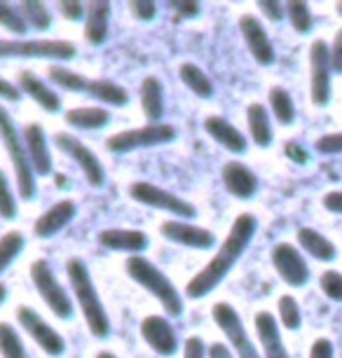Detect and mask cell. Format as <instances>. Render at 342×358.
Here are the masks:
<instances>
[{
  "instance_id": "obj_1",
  "label": "cell",
  "mask_w": 342,
  "mask_h": 358,
  "mask_svg": "<svg viewBox=\"0 0 342 358\" xmlns=\"http://www.w3.org/2000/svg\"><path fill=\"white\" fill-rule=\"evenodd\" d=\"M256 229H258V220L253 213H239L237 218H234L230 232H227L225 241L218 248V253L206 262V267H202L190 281H187L185 293L190 300L206 297L227 274H230L234 262H237L241 255H244L246 248H249Z\"/></svg>"
},
{
  "instance_id": "obj_2",
  "label": "cell",
  "mask_w": 342,
  "mask_h": 358,
  "mask_svg": "<svg viewBox=\"0 0 342 358\" xmlns=\"http://www.w3.org/2000/svg\"><path fill=\"white\" fill-rule=\"evenodd\" d=\"M66 274H69L71 288H73V293H76L80 309H83V316L87 321L90 333L94 337H99V340H106V337L111 335V319H108V312H106L101 297H99V290L92 281L90 267L80 258H71L66 262Z\"/></svg>"
},
{
  "instance_id": "obj_3",
  "label": "cell",
  "mask_w": 342,
  "mask_h": 358,
  "mask_svg": "<svg viewBox=\"0 0 342 358\" xmlns=\"http://www.w3.org/2000/svg\"><path fill=\"white\" fill-rule=\"evenodd\" d=\"M124 272L129 274L131 281H136L141 288H145L155 297L159 305L164 307V312L176 319L183 314V297H180L178 288L173 286V281L159 269L155 262H150L143 255H129L124 262Z\"/></svg>"
},
{
  "instance_id": "obj_4",
  "label": "cell",
  "mask_w": 342,
  "mask_h": 358,
  "mask_svg": "<svg viewBox=\"0 0 342 358\" xmlns=\"http://www.w3.org/2000/svg\"><path fill=\"white\" fill-rule=\"evenodd\" d=\"M0 141H3L5 150L10 155L12 169H15L17 176V187H19V197L22 199H33L36 197V171H33L31 162H29V152H26L24 145V136L19 134L12 115L0 106Z\"/></svg>"
},
{
  "instance_id": "obj_5",
  "label": "cell",
  "mask_w": 342,
  "mask_h": 358,
  "mask_svg": "<svg viewBox=\"0 0 342 358\" xmlns=\"http://www.w3.org/2000/svg\"><path fill=\"white\" fill-rule=\"evenodd\" d=\"M76 45L69 40H0V59H57L69 62L76 57Z\"/></svg>"
},
{
  "instance_id": "obj_6",
  "label": "cell",
  "mask_w": 342,
  "mask_h": 358,
  "mask_svg": "<svg viewBox=\"0 0 342 358\" xmlns=\"http://www.w3.org/2000/svg\"><path fill=\"white\" fill-rule=\"evenodd\" d=\"M31 281L36 286L38 295L43 297V302L52 309V314L57 319L69 321L73 316V300L66 293V288L59 283L55 269L50 267L47 260H36L31 265Z\"/></svg>"
},
{
  "instance_id": "obj_7",
  "label": "cell",
  "mask_w": 342,
  "mask_h": 358,
  "mask_svg": "<svg viewBox=\"0 0 342 358\" xmlns=\"http://www.w3.org/2000/svg\"><path fill=\"white\" fill-rule=\"evenodd\" d=\"M129 197L134 201L150 208H157V211H166L171 215H176L178 220H190L197 215V208H194L190 201L180 199L178 194H173L169 190L152 183H145V180H138V183L129 185Z\"/></svg>"
},
{
  "instance_id": "obj_8",
  "label": "cell",
  "mask_w": 342,
  "mask_h": 358,
  "mask_svg": "<svg viewBox=\"0 0 342 358\" xmlns=\"http://www.w3.org/2000/svg\"><path fill=\"white\" fill-rule=\"evenodd\" d=\"M176 138V129L171 124H145L138 129H127L106 141V148L113 152H134V150H143V148L152 145H164L171 143Z\"/></svg>"
},
{
  "instance_id": "obj_9",
  "label": "cell",
  "mask_w": 342,
  "mask_h": 358,
  "mask_svg": "<svg viewBox=\"0 0 342 358\" xmlns=\"http://www.w3.org/2000/svg\"><path fill=\"white\" fill-rule=\"evenodd\" d=\"M211 316H213V321H216V326L220 328V333L227 337V342H230V347L234 349L237 358H263L258 354L256 344H253L249 333H246L241 316L237 314V309H234L230 302H216L211 309Z\"/></svg>"
},
{
  "instance_id": "obj_10",
  "label": "cell",
  "mask_w": 342,
  "mask_h": 358,
  "mask_svg": "<svg viewBox=\"0 0 342 358\" xmlns=\"http://www.w3.org/2000/svg\"><path fill=\"white\" fill-rule=\"evenodd\" d=\"M17 319H19V326L33 337V342H36L47 356H55V358L64 356L66 340L62 337V333H57V330L36 312V309L29 305L17 307Z\"/></svg>"
},
{
  "instance_id": "obj_11",
  "label": "cell",
  "mask_w": 342,
  "mask_h": 358,
  "mask_svg": "<svg viewBox=\"0 0 342 358\" xmlns=\"http://www.w3.org/2000/svg\"><path fill=\"white\" fill-rule=\"evenodd\" d=\"M55 143L66 157H71L80 166V171L85 173L87 183H90L92 187H101L106 183V171L101 166V159H99L97 155H94V150H90L83 141L76 138L73 134L62 131L55 136Z\"/></svg>"
},
{
  "instance_id": "obj_12",
  "label": "cell",
  "mask_w": 342,
  "mask_h": 358,
  "mask_svg": "<svg viewBox=\"0 0 342 358\" xmlns=\"http://www.w3.org/2000/svg\"><path fill=\"white\" fill-rule=\"evenodd\" d=\"M310 94H312V103L314 106H328L331 101V73H333V64H331V50L324 40H314L310 47Z\"/></svg>"
},
{
  "instance_id": "obj_13",
  "label": "cell",
  "mask_w": 342,
  "mask_h": 358,
  "mask_svg": "<svg viewBox=\"0 0 342 358\" xmlns=\"http://www.w3.org/2000/svg\"><path fill=\"white\" fill-rule=\"evenodd\" d=\"M272 265L277 269V274L288 283L291 288H303L310 281V267H307L305 258L293 244L281 241L272 248Z\"/></svg>"
},
{
  "instance_id": "obj_14",
  "label": "cell",
  "mask_w": 342,
  "mask_h": 358,
  "mask_svg": "<svg viewBox=\"0 0 342 358\" xmlns=\"http://www.w3.org/2000/svg\"><path fill=\"white\" fill-rule=\"evenodd\" d=\"M159 232H162L164 239L173 241L178 246H187V248H194V251H206L216 244V234L206 227H199V225H192L187 220H166L159 225Z\"/></svg>"
},
{
  "instance_id": "obj_15",
  "label": "cell",
  "mask_w": 342,
  "mask_h": 358,
  "mask_svg": "<svg viewBox=\"0 0 342 358\" xmlns=\"http://www.w3.org/2000/svg\"><path fill=\"white\" fill-rule=\"evenodd\" d=\"M141 337L157 356H173L178 351V335L164 316H145L141 321Z\"/></svg>"
},
{
  "instance_id": "obj_16",
  "label": "cell",
  "mask_w": 342,
  "mask_h": 358,
  "mask_svg": "<svg viewBox=\"0 0 342 358\" xmlns=\"http://www.w3.org/2000/svg\"><path fill=\"white\" fill-rule=\"evenodd\" d=\"M239 31H241V38H244L246 47H249L251 57L256 59V64L272 66L274 59H277V54H274V47L270 43V38H267V31L263 29V24H260L253 15H241Z\"/></svg>"
},
{
  "instance_id": "obj_17",
  "label": "cell",
  "mask_w": 342,
  "mask_h": 358,
  "mask_svg": "<svg viewBox=\"0 0 342 358\" xmlns=\"http://www.w3.org/2000/svg\"><path fill=\"white\" fill-rule=\"evenodd\" d=\"M225 190L237 199H251L258 192V176L241 162H225L220 169Z\"/></svg>"
},
{
  "instance_id": "obj_18",
  "label": "cell",
  "mask_w": 342,
  "mask_h": 358,
  "mask_svg": "<svg viewBox=\"0 0 342 358\" xmlns=\"http://www.w3.org/2000/svg\"><path fill=\"white\" fill-rule=\"evenodd\" d=\"M22 136H24L26 152H29V162H31L36 176H50L52 173V152H50V145H47L45 129L40 124L31 122L22 131Z\"/></svg>"
},
{
  "instance_id": "obj_19",
  "label": "cell",
  "mask_w": 342,
  "mask_h": 358,
  "mask_svg": "<svg viewBox=\"0 0 342 358\" xmlns=\"http://www.w3.org/2000/svg\"><path fill=\"white\" fill-rule=\"evenodd\" d=\"M76 213H78L76 201H71V199L57 201L55 206H50L36 222H33V232H36V236H40V239H50V236H55L57 232H62V229L76 218Z\"/></svg>"
},
{
  "instance_id": "obj_20",
  "label": "cell",
  "mask_w": 342,
  "mask_h": 358,
  "mask_svg": "<svg viewBox=\"0 0 342 358\" xmlns=\"http://www.w3.org/2000/svg\"><path fill=\"white\" fill-rule=\"evenodd\" d=\"M99 244L108 251H120L138 255L148 248V234L141 232V229H101L99 232Z\"/></svg>"
},
{
  "instance_id": "obj_21",
  "label": "cell",
  "mask_w": 342,
  "mask_h": 358,
  "mask_svg": "<svg viewBox=\"0 0 342 358\" xmlns=\"http://www.w3.org/2000/svg\"><path fill=\"white\" fill-rule=\"evenodd\" d=\"M204 129L218 145H223L227 152L241 155V152L249 150V141H246L244 134H241L234 124L227 122L225 117H220V115H211V117H206Z\"/></svg>"
},
{
  "instance_id": "obj_22",
  "label": "cell",
  "mask_w": 342,
  "mask_h": 358,
  "mask_svg": "<svg viewBox=\"0 0 342 358\" xmlns=\"http://www.w3.org/2000/svg\"><path fill=\"white\" fill-rule=\"evenodd\" d=\"M111 31V3L94 0L85 15V40L94 47L104 45Z\"/></svg>"
},
{
  "instance_id": "obj_23",
  "label": "cell",
  "mask_w": 342,
  "mask_h": 358,
  "mask_svg": "<svg viewBox=\"0 0 342 358\" xmlns=\"http://www.w3.org/2000/svg\"><path fill=\"white\" fill-rule=\"evenodd\" d=\"M19 90H22L24 94H29V96L47 113L62 110V96H59V94L47 83H43L36 73H31V71L19 73Z\"/></svg>"
},
{
  "instance_id": "obj_24",
  "label": "cell",
  "mask_w": 342,
  "mask_h": 358,
  "mask_svg": "<svg viewBox=\"0 0 342 358\" xmlns=\"http://www.w3.org/2000/svg\"><path fill=\"white\" fill-rule=\"evenodd\" d=\"M256 333H258L260 344H263L265 358H291L284 347V342H281L279 323L270 312L256 314Z\"/></svg>"
},
{
  "instance_id": "obj_25",
  "label": "cell",
  "mask_w": 342,
  "mask_h": 358,
  "mask_svg": "<svg viewBox=\"0 0 342 358\" xmlns=\"http://www.w3.org/2000/svg\"><path fill=\"white\" fill-rule=\"evenodd\" d=\"M141 108L148 124H162L159 120L164 117V85L159 78L148 76L141 83Z\"/></svg>"
},
{
  "instance_id": "obj_26",
  "label": "cell",
  "mask_w": 342,
  "mask_h": 358,
  "mask_svg": "<svg viewBox=\"0 0 342 358\" xmlns=\"http://www.w3.org/2000/svg\"><path fill=\"white\" fill-rule=\"evenodd\" d=\"M298 244L305 253H310L312 258H317L321 262H331L338 255V248L331 239H326L324 234L317 232L312 227H300L298 229Z\"/></svg>"
},
{
  "instance_id": "obj_27",
  "label": "cell",
  "mask_w": 342,
  "mask_h": 358,
  "mask_svg": "<svg viewBox=\"0 0 342 358\" xmlns=\"http://www.w3.org/2000/svg\"><path fill=\"white\" fill-rule=\"evenodd\" d=\"M66 124L76 127V129H104L111 122V113L106 108L85 106V108H71L64 115Z\"/></svg>"
},
{
  "instance_id": "obj_28",
  "label": "cell",
  "mask_w": 342,
  "mask_h": 358,
  "mask_svg": "<svg viewBox=\"0 0 342 358\" xmlns=\"http://www.w3.org/2000/svg\"><path fill=\"white\" fill-rule=\"evenodd\" d=\"M246 122H249V131L253 143L258 148H267L272 143V124L270 113L263 103H251L246 108Z\"/></svg>"
},
{
  "instance_id": "obj_29",
  "label": "cell",
  "mask_w": 342,
  "mask_h": 358,
  "mask_svg": "<svg viewBox=\"0 0 342 358\" xmlns=\"http://www.w3.org/2000/svg\"><path fill=\"white\" fill-rule=\"evenodd\" d=\"M87 94L113 108H122L129 103V92H127L122 85L113 83V80H90Z\"/></svg>"
},
{
  "instance_id": "obj_30",
  "label": "cell",
  "mask_w": 342,
  "mask_h": 358,
  "mask_svg": "<svg viewBox=\"0 0 342 358\" xmlns=\"http://www.w3.org/2000/svg\"><path fill=\"white\" fill-rule=\"evenodd\" d=\"M178 76H180V83H183L187 90H190L194 96L199 99H211L213 96V83L206 73L199 69L197 64H180L178 69Z\"/></svg>"
},
{
  "instance_id": "obj_31",
  "label": "cell",
  "mask_w": 342,
  "mask_h": 358,
  "mask_svg": "<svg viewBox=\"0 0 342 358\" xmlns=\"http://www.w3.org/2000/svg\"><path fill=\"white\" fill-rule=\"evenodd\" d=\"M270 108L277 117L279 124H293L296 122V106H293V99L284 87H272L270 90Z\"/></svg>"
},
{
  "instance_id": "obj_32",
  "label": "cell",
  "mask_w": 342,
  "mask_h": 358,
  "mask_svg": "<svg viewBox=\"0 0 342 358\" xmlns=\"http://www.w3.org/2000/svg\"><path fill=\"white\" fill-rule=\"evenodd\" d=\"M19 12H22L26 26H31L36 31H47L52 26L50 10L40 0H24V3H19Z\"/></svg>"
},
{
  "instance_id": "obj_33",
  "label": "cell",
  "mask_w": 342,
  "mask_h": 358,
  "mask_svg": "<svg viewBox=\"0 0 342 358\" xmlns=\"http://www.w3.org/2000/svg\"><path fill=\"white\" fill-rule=\"evenodd\" d=\"M50 80L57 87H62L66 92H87L90 87V80H87L83 73H76L71 69H64V66H50Z\"/></svg>"
},
{
  "instance_id": "obj_34",
  "label": "cell",
  "mask_w": 342,
  "mask_h": 358,
  "mask_svg": "<svg viewBox=\"0 0 342 358\" xmlns=\"http://www.w3.org/2000/svg\"><path fill=\"white\" fill-rule=\"evenodd\" d=\"M24 246H26L24 234L17 232V229H12V232L0 236V274H3L19 255H22Z\"/></svg>"
},
{
  "instance_id": "obj_35",
  "label": "cell",
  "mask_w": 342,
  "mask_h": 358,
  "mask_svg": "<svg viewBox=\"0 0 342 358\" xmlns=\"http://www.w3.org/2000/svg\"><path fill=\"white\" fill-rule=\"evenodd\" d=\"M0 356L3 358H26L24 342L17 328L8 321H0Z\"/></svg>"
},
{
  "instance_id": "obj_36",
  "label": "cell",
  "mask_w": 342,
  "mask_h": 358,
  "mask_svg": "<svg viewBox=\"0 0 342 358\" xmlns=\"http://www.w3.org/2000/svg\"><path fill=\"white\" fill-rule=\"evenodd\" d=\"M286 17L291 26L296 29L298 33H310L312 26H314V19H312V12L307 8V3H300V0H291L286 5Z\"/></svg>"
},
{
  "instance_id": "obj_37",
  "label": "cell",
  "mask_w": 342,
  "mask_h": 358,
  "mask_svg": "<svg viewBox=\"0 0 342 358\" xmlns=\"http://www.w3.org/2000/svg\"><path fill=\"white\" fill-rule=\"evenodd\" d=\"M279 319L286 330H298L303 326V314H300V307L293 295L279 297Z\"/></svg>"
},
{
  "instance_id": "obj_38",
  "label": "cell",
  "mask_w": 342,
  "mask_h": 358,
  "mask_svg": "<svg viewBox=\"0 0 342 358\" xmlns=\"http://www.w3.org/2000/svg\"><path fill=\"white\" fill-rule=\"evenodd\" d=\"M0 26H3L5 31L15 33V36H24L26 29H29L19 8H15V5H10V3H3V0H0Z\"/></svg>"
},
{
  "instance_id": "obj_39",
  "label": "cell",
  "mask_w": 342,
  "mask_h": 358,
  "mask_svg": "<svg viewBox=\"0 0 342 358\" xmlns=\"http://www.w3.org/2000/svg\"><path fill=\"white\" fill-rule=\"evenodd\" d=\"M17 215V199H15V192L8 183V176L3 173L0 169V218L5 220H12Z\"/></svg>"
},
{
  "instance_id": "obj_40",
  "label": "cell",
  "mask_w": 342,
  "mask_h": 358,
  "mask_svg": "<svg viewBox=\"0 0 342 358\" xmlns=\"http://www.w3.org/2000/svg\"><path fill=\"white\" fill-rule=\"evenodd\" d=\"M319 286L324 290V295L333 302H342V274L338 269H326L319 279Z\"/></svg>"
},
{
  "instance_id": "obj_41",
  "label": "cell",
  "mask_w": 342,
  "mask_h": 358,
  "mask_svg": "<svg viewBox=\"0 0 342 358\" xmlns=\"http://www.w3.org/2000/svg\"><path fill=\"white\" fill-rule=\"evenodd\" d=\"M129 12L138 22H152L157 15L155 0H129Z\"/></svg>"
},
{
  "instance_id": "obj_42",
  "label": "cell",
  "mask_w": 342,
  "mask_h": 358,
  "mask_svg": "<svg viewBox=\"0 0 342 358\" xmlns=\"http://www.w3.org/2000/svg\"><path fill=\"white\" fill-rule=\"evenodd\" d=\"M314 148H317L321 155H342V131L321 136L317 143H314Z\"/></svg>"
},
{
  "instance_id": "obj_43",
  "label": "cell",
  "mask_w": 342,
  "mask_h": 358,
  "mask_svg": "<svg viewBox=\"0 0 342 358\" xmlns=\"http://www.w3.org/2000/svg\"><path fill=\"white\" fill-rule=\"evenodd\" d=\"M59 12H62V17L69 19V22H80V19H85L87 15L85 5L80 3V0H62V3H59Z\"/></svg>"
},
{
  "instance_id": "obj_44",
  "label": "cell",
  "mask_w": 342,
  "mask_h": 358,
  "mask_svg": "<svg viewBox=\"0 0 342 358\" xmlns=\"http://www.w3.org/2000/svg\"><path fill=\"white\" fill-rule=\"evenodd\" d=\"M209 356V349L206 344L202 342V337L192 335L185 340V347H183V358H206Z\"/></svg>"
},
{
  "instance_id": "obj_45",
  "label": "cell",
  "mask_w": 342,
  "mask_h": 358,
  "mask_svg": "<svg viewBox=\"0 0 342 358\" xmlns=\"http://www.w3.org/2000/svg\"><path fill=\"white\" fill-rule=\"evenodd\" d=\"M258 10L270 19V22H281L286 15V8L277 0H258Z\"/></svg>"
},
{
  "instance_id": "obj_46",
  "label": "cell",
  "mask_w": 342,
  "mask_h": 358,
  "mask_svg": "<svg viewBox=\"0 0 342 358\" xmlns=\"http://www.w3.org/2000/svg\"><path fill=\"white\" fill-rule=\"evenodd\" d=\"M335 356V349H333V342L328 337H319L314 340L312 349H310V358H333Z\"/></svg>"
},
{
  "instance_id": "obj_47",
  "label": "cell",
  "mask_w": 342,
  "mask_h": 358,
  "mask_svg": "<svg viewBox=\"0 0 342 358\" xmlns=\"http://www.w3.org/2000/svg\"><path fill=\"white\" fill-rule=\"evenodd\" d=\"M171 8L178 12L183 19H192L199 15V3L197 0H171Z\"/></svg>"
},
{
  "instance_id": "obj_48",
  "label": "cell",
  "mask_w": 342,
  "mask_h": 358,
  "mask_svg": "<svg viewBox=\"0 0 342 358\" xmlns=\"http://www.w3.org/2000/svg\"><path fill=\"white\" fill-rule=\"evenodd\" d=\"M331 64L335 73H342V29L335 33V40L331 45Z\"/></svg>"
},
{
  "instance_id": "obj_49",
  "label": "cell",
  "mask_w": 342,
  "mask_h": 358,
  "mask_svg": "<svg viewBox=\"0 0 342 358\" xmlns=\"http://www.w3.org/2000/svg\"><path fill=\"white\" fill-rule=\"evenodd\" d=\"M284 152H286V157L291 162H296V164H305L307 162V152L303 150V145L293 143V141H288V143L284 145Z\"/></svg>"
},
{
  "instance_id": "obj_50",
  "label": "cell",
  "mask_w": 342,
  "mask_h": 358,
  "mask_svg": "<svg viewBox=\"0 0 342 358\" xmlns=\"http://www.w3.org/2000/svg\"><path fill=\"white\" fill-rule=\"evenodd\" d=\"M0 99H3V101H19V99H22L19 87L12 85L10 80H5L3 76H0Z\"/></svg>"
},
{
  "instance_id": "obj_51",
  "label": "cell",
  "mask_w": 342,
  "mask_h": 358,
  "mask_svg": "<svg viewBox=\"0 0 342 358\" xmlns=\"http://www.w3.org/2000/svg\"><path fill=\"white\" fill-rule=\"evenodd\" d=\"M324 206H326V211L340 213V215H342V192H340V190L328 192L326 197H324Z\"/></svg>"
},
{
  "instance_id": "obj_52",
  "label": "cell",
  "mask_w": 342,
  "mask_h": 358,
  "mask_svg": "<svg viewBox=\"0 0 342 358\" xmlns=\"http://www.w3.org/2000/svg\"><path fill=\"white\" fill-rule=\"evenodd\" d=\"M209 358H234V356L225 349L223 342H213L209 347Z\"/></svg>"
},
{
  "instance_id": "obj_53",
  "label": "cell",
  "mask_w": 342,
  "mask_h": 358,
  "mask_svg": "<svg viewBox=\"0 0 342 358\" xmlns=\"http://www.w3.org/2000/svg\"><path fill=\"white\" fill-rule=\"evenodd\" d=\"M5 297H8V288H5V283H0V305L5 302Z\"/></svg>"
},
{
  "instance_id": "obj_54",
  "label": "cell",
  "mask_w": 342,
  "mask_h": 358,
  "mask_svg": "<svg viewBox=\"0 0 342 358\" xmlns=\"http://www.w3.org/2000/svg\"><path fill=\"white\" fill-rule=\"evenodd\" d=\"M97 358H117L115 354H111V351H101V354H99Z\"/></svg>"
},
{
  "instance_id": "obj_55",
  "label": "cell",
  "mask_w": 342,
  "mask_h": 358,
  "mask_svg": "<svg viewBox=\"0 0 342 358\" xmlns=\"http://www.w3.org/2000/svg\"><path fill=\"white\" fill-rule=\"evenodd\" d=\"M335 10H338V15H342V3H338V8H335Z\"/></svg>"
}]
</instances>
